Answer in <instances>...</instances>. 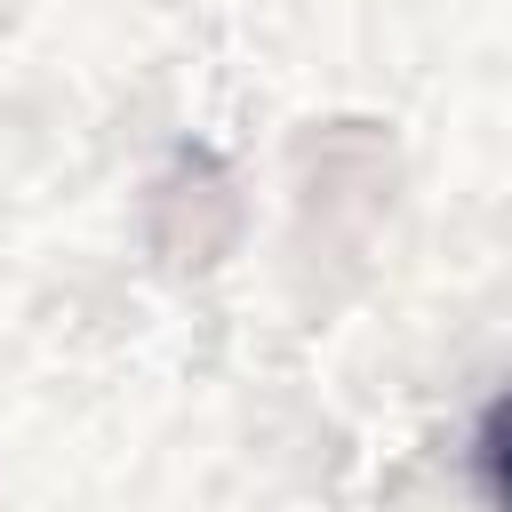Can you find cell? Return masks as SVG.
I'll return each instance as SVG.
<instances>
[{
  "label": "cell",
  "instance_id": "6da1fadb",
  "mask_svg": "<svg viewBox=\"0 0 512 512\" xmlns=\"http://www.w3.org/2000/svg\"><path fill=\"white\" fill-rule=\"evenodd\" d=\"M480 464H488V488H496V504L512 512V400L488 416V432H480Z\"/></svg>",
  "mask_w": 512,
  "mask_h": 512
}]
</instances>
